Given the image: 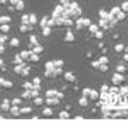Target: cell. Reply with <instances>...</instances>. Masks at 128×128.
<instances>
[{
	"instance_id": "42",
	"label": "cell",
	"mask_w": 128,
	"mask_h": 128,
	"mask_svg": "<svg viewBox=\"0 0 128 128\" xmlns=\"http://www.w3.org/2000/svg\"><path fill=\"white\" fill-rule=\"evenodd\" d=\"M30 41H31V46H37L38 43H37V38H36V36H31L30 37Z\"/></svg>"
},
{
	"instance_id": "53",
	"label": "cell",
	"mask_w": 128,
	"mask_h": 128,
	"mask_svg": "<svg viewBox=\"0 0 128 128\" xmlns=\"http://www.w3.org/2000/svg\"><path fill=\"white\" fill-rule=\"evenodd\" d=\"M4 52V44H0V53H3Z\"/></svg>"
},
{
	"instance_id": "22",
	"label": "cell",
	"mask_w": 128,
	"mask_h": 128,
	"mask_svg": "<svg viewBox=\"0 0 128 128\" xmlns=\"http://www.w3.org/2000/svg\"><path fill=\"white\" fill-rule=\"evenodd\" d=\"M97 62H99V65H108V62H109V59H108L106 56H102V58H100V59H99Z\"/></svg>"
},
{
	"instance_id": "31",
	"label": "cell",
	"mask_w": 128,
	"mask_h": 128,
	"mask_svg": "<svg viewBox=\"0 0 128 128\" xmlns=\"http://www.w3.org/2000/svg\"><path fill=\"white\" fill-rule=\"evenodd\" d=\"M16 10H24V2L22 0H19L16 3Z\"/></svg>"
},
{
	"instance_id": "37",
	"label": "cell",
	"mask_w": 128,
	"mask_h": 128,
	"mask_svg": "<svg viewBox=\"0 0 128 128\" xmlns=\"http://www.w3.org/2000/svg\"><path fill=\"white\" fill-rule=\"evenodd\" d=\"M30 30H31V25H24V24L21 25V31H22V32H28Z\"/></svg>"
},
{
	"instance_id": "52",
	"label": "cell",
	"mask_w": 128,
	"mask_h": 128,
	"mask_svg": "<svg viewBox=\"0 0 128 128\" xmlns=\"http://www.w3.org/2000/svg\"><path fill=\"white\" fill-rule=\"evenodd\" d=\"M18 2H19V0H10V4H12V6H16Z\"/></svg>"
},
{
	"instance_id": "20",
	"label": "cell",
	"mask_w": 128,
	"mask_h": 128,
	"mask_svg": "<svg viewBox=\"0 0 128 128\" xmlns=\"http://www.w3.org/2000/svg\"><path fill=\"white\" fill-rule=\"evenodd\" d=\"M9 110H10L12 115H19V108H18V106H10Z\"/></svg>"
},
{
	"instance_id": "19",
	"label": "cell",
	"mask_w": 128,
	"mask_h": 128,
	"mask_svg": "<svg viewBox=\"0 0 128 128\" xmlns=\"http://www.w3.org/2000/svg\"><path fill=\"white\" fill-rule=\"evenodd\" d=\"M9 30H10V26L8 25V24L0 25V31H2V32H4V34H6V32H9Z\"/></svg>"
},
{
	"instance_id": "45",
	"label": "cell",
	"mask_w": 128,
	"mask_h": 128,
	"mask_svg": "<svg viewBox=\"0 0 128 128\" xmlns=\"http://www.w3.org/2000/svg\"><path fill=\"white\" fill-rule=\"evenodd\" d=\"M119 9H121L122 12H127V10H128V2H124V3H122V6H121Z\"/></svg>"
},
{
	"instance_id": "3",
	"label": "cell",
	"mask_w": 128,
	"mask_h": 128,
	"mask_svg": "<svg viewBox=\"0 0 128 128\" xmlns=\"http://www.w3.org/2000/svg\"><path fill=\"white\" fill-rule=\"evenodd\" d=\"M112 81H114V84L118 86V84H121V82L124 81V75H122V74H115V75L112 77Z\"/></svg>"
},
{
	"instance_id": "39",
	"label": "cell",
	"mask_w": 128,
	"mask_h": 128,
	"mask_svg": "<svg viewBox=\"0 0 128 128\" xmlns=\"http://www.w3.org/2000/svg\"><path fill=\"white\" fill-rule=\"evenodd\" d=\"M22 68H24V64L16 65V66H15V72H16V74H21V72H22Z\"/></svg>"
},
{
	"instance_id": "44",
	"label": "cell",
	"mask_w": 128,
	"mask_h": 128,
	"mask_svg": "<svg viewBox=\"0 0 128 128\" xmlns=\"http://www.w3.org/2000/svg\"><path fill=\"white\" fill-rule=\"evenodd\" d=\"M54 25H56L54 19H53V18H49V21H47V26H49V28H52V26H54Z\"/></svg>"
},
{
	"instance_id": "11",
	"label": "cell",
	"mask_w": 128,
	"mask_h": 128,
	"mask_svg": "<svg viewBox=\"0 0 128 128\" xmlns=\"http://www.w3.org/2000/svg\"><path fill=\"white\" fill-rule=\"evenodd\" d=\"M0 22H2V25L3 24H8V22H10V16H4V15H0Z\"/></svg>"
},
{
	"instance_id": "6",
	"label": "cell",
	"mask_w": 128,
	"mask_h": 128,
	"mask_svg": "<svg viewBox=\"0 0 128 128\" xmlns=\"http://www.w3.org/2000/svg\"><path fill=\"white\" fill-rule=\"evenodd\" d=\"M46 103H47L49 106H56V104L59 103V99H56V97H47V99H46Z\"/></svg>"
},
{
	"instance_id": "47",
	"label": "cell",
	"mask_w": 128,
	"mask_h": 128,
	"mask_svg": "<svg viewBox=\"0 0 128 128\" xmlns=\"http://www.w3.org/2000/svg\"><path fill=\"white\" fill-rule=\"evenodd\" d=\"M21 102H22L21 99H13L12 102H10V104H12V106H18V104H21Z\"/></svg>"
},
{
	"instance_id": "24",
	"label": "cell",
	"mask_w": 128,
	"mask_h": 128,
	"mask_svg": "<svg viewBox=\"0 0 128 128\" xmlns=\"http://www.w3.org/2000/svg\"><path fill=\"white\" fill-rule=\"evenodd\" d=\"M21 21H22V24H24V25H30V18H28V15H22Z\"/></svg>"
},
{
	"instance_id": "2",
	"label": "cell",
	"mask_w": 128,
	"mask_h": 128,
	"mask_svg": "<svg viewBox=\"0 0 128 128\" xmlns=\"http://www.w3.org/2000/svg\"><path fill=\"white\" fill-rule=\"evenodd\" d=\"M53 71H54L53 62H46V75H47V77L53 75Z\"/></svg>"
},
{
	"instance_id": "23",
	"label": "cell",
	"mask_w": 128,
	"mask_h": 128,
	"mask_svg": "<svg viewBox=\"0 0 128 128\" xmlns=\"http://www.w3.org/2000/svg\"><path fill=\"white\" fill-rule=\"evenodd\" d=\"M109 94H114V96H119V88H116V87H112V88L108 91Z\"/></svg>"
},
{
	"instance_id": "9",
	"label": "cell",
	"mask_w": 128,
	"mask_h": 128,
	"mask_svg": "<svg viewBox=\"0 0 128 128\" xmlns=\"http://www.w3.org/2000/svg\"><path fill=\"white\" fill-rule=\"evenodd\" d=\"M90 97H91L93 100H97V99L100 97V93H99L97 90H91V93H90Z\"/></svg>"
},
{
	"instance_id": "18",
	"label": "cell",
	"mask_w": 128,
	"mask_h": 128,
	"mask_svg": "<svg viewBox=\"0 0 128 128\" xmlns=\"http://www.w3.org/2000/svg\"><path fill=\"white\" fill-rule=\"evenodd\" d=\"M99 25L102 26V28H110V26H109V22H108L106 19H100V21H99Z\"/></svg>"
},
{
	"instance_id": "32",
	"label": "cell",
	"mask_w": 128,
	"mask_h": 128,
	"mask_svg": "<svg viewBox=\"0 0 128 128\" xmlns=\"http://www.w3.org/2000/svg\"><path fill=\"white\" fill-rule=\"evenodd\" d=\"M124 71H125V66L124 65H118L116 66V74H122Z\"/></svg>"
},
{
	"instance_id": "21",
	"label": "cell",
	"mask_w": 128,
	"mask_h": 128,
	"mask_svg": "<svg viewBox=\"0 0 128 128\" xmlns=\"http://www.w3.org/2000/svg\"><path fill=\"white\" fill-rule=\"evenodd\" d=\"M59 118H60V119H68V118H71V116L68 114V110H62V112L59 114Z\"/></svg>"
},
{
	"instance_id": "34",
	"label": "cell",
	"mask_w": 128,
	"mask_h": 128,
	"mask_svg": "<svg viewBox=\"0 0 128 128\" xmlns=\"http://www.w3.org/2000/svg\"><path fill=\"white\" fill-rule=\"evenodd\" d=\"M52 114H53V110H52V108H46V109L43 110V115H46V116H50Z\"/></svg>"
},
{
	"instance_id": "54",
	"label": "cell",
	"mask_w": 128,
	"mask_h": 128,
	"mask_svg": "<svg viewBox=\"0 0 128 128\" xmlns=\"http://www.w3.org/2000/svg\"><path fill=\"white\" fill-rule=\"evenodd\" d=\"M0 68H3V71H4V62L0 59Z\"/></svg>"
},
{
	"instance_id": "15",
	"label": "cell",
	"mask_w": 128,
	"mask_h": 128,
	"mask_svg": "<svg viewBox=\"0 0 128 128\" xmlns=\"http://www.w3.org/2000/svg\"><path fill=\"white\" fill-rule=\"evenodd\" d=\"M56 96H58L56 90H47L46 91V97H56Z\"/></svg>"
},
{
	"instance_id": "46",
	"label": "cell",
	"mask_w": 128,
	"mask_h": 128,
	"mask_svg": "<svg viewBox=\"0 0 128 128\" xmlns=\"http://www.w3.org/2000/svg\"><path fill=\"white\" fill-rule=\"evenodd\" d=\"M34 104H37V106H40V104H43V99H41V97H36V99H34Z\"/></svg>"
},
{
	"instance_id": "5",
	"label": "cell",
	"mask_w": 128,
	"mask_h": 128,
	"mask_svg": "<svg viewBox=\"0 0 128 128\" xmlns=\"http://www.w3.org/2000/svg\"><path fill=\"white\" fill-rule=\"evenodd\" d=\"M0 109H2V110H4V112H6V110H9V109H10V102H9L8 99H4V100L2 102V104H0Z\"/></svg>"
},
{
	"instance_id": "38",
	"label": "cell",
	"mask_w": 128,
	"mask_h": 128,
	"mask_svg": "<svg viewBox=\"0 0 128 128\" xmlns=\"http://www.w3.org/2000/svg\"><path fill=\"white\" fill-rule=\"evenodd\" d=\"M93 36H94V37H96V38H103V31H100V30H99V31H96V32H94V34H93Z\"/></svg>"
},
{
	"instance_id": "13",
	"label": "cell",
	"mask_w": 128,
	"mask_h": 128,
	"mask_svg": "<svg viewBox=\"0 0 128 128\" xmlns=\"http://www.w3.org/2000/svg\"><path fill=\"white\" fill-rule=\"evenodd\" d=\"M32 53H36V54H38V53H41V52H43V46H41V44H37V46H34V47H32Z\"/></svg>"
},
{
	"instance_id": "30",
	"label": "cell",
	"mask_w": 128,
	"mask_h": 128,
	"mask_svg": "<svg viewBox=\"0 0 128 128\" xmlns=\"http://www.w3.org/2000/svg\"><path fill=\"white\" fill-rule=\"evenodd\" d=\"M90 93H91V88H84L82 90V97H90Z\"/></svg>"
},
{
	"instance_id": "29",
	"label": "cell",
	"mask_w": 128,
	"mask_h": 128,
	"mask_svg": "<svg viewBox=\"0 0 128 128\" xmlns=\"http://www.w3.org/2000/svg\"><path fill=\"white\" fill-rule=\"evenodd\" d=\"M50 32H52V28H49V26H44L43 28V36H50Z\"/></svg>"
},
{
	"instance_id": "41",
	"label": "cell",
	"mask_w": 128,
	"mask_h": 128,
	"mask_svg": "<svg viewBox=\"0 0 128 128\" xmlns=\"http://www.w3.org/2000/svg\"><path fill=\"white\" fill-rule=\"evenodd\" d=\"M31 112V108H22V109H19V115L21 114H30Z\"/></svg>"
},
{
	"instance_id": "33",
	"label": "cell",
	"mask_w": 128,
	"mask_h": 128,
	"mask_svg": "<svg viewBox=\"0 0 128 128\" xmlns=\"http://www.w3.org/2000/svg\"><path fill=\"white\" fill-rule=\"evenodd\" d=\"M53 66L54 68H62L64 66V60H54L53 62Z\"/></svg>"
},
{
	"instance_id": "25",
	"label": "cell",
	"mask_w": 128,
	"mask_h": 128,
	"mask_svg": "<svg viewBox=\"0 0 128 128\" xmlns=\"http://www.w3.org/2000/svg\"><path fill=\"white\" fill-rule=\"evenodd\" d=\"M80 106H82V108H86V106H87V104H88V100H87V99H86V97H81V99H80Z\"/></svg>"
},
{
	"instance_id": "50",
	"label": "cell",
	"mask_w": 128,
	"mask_h": 128,
	"mask_svg": "<svg viewBox=\"0 0 128 128\" xmlns=\"http://www.w3.org/2000/svg\"><path fill=\"white\" fill-rule=\"evenodd\" d=\"M91 66H93V68H99V62H97V60L91 62Z\"/></svg>"
},
{
	"instance_id": "7",
	"label": "cell",
	"mask_w": 128,
	"mask_h": 128,
	"mask_svg": "<svg viewBox=\"0 0 128 128\" xmlns=\"http://www.w3.org/2000/svg\"><path fill=\"white\" fill-rule=\"evenodd\" d=\"M0 86H3V87H6V88H12V81H8V80H3V78H0Z\"/></svg>"
},
{
	"instance_id": "27",
	"label": "cell",
	"mask_w": 128,
	"mask_h": 128,
	"mask_svg": "<svg viewBox=\"0 0 128 128\" xmlns=\"http://www.w3.org/2000/svg\"><path fill=\"white\" fill-rule=\"evenodd\" d=\"M88 30H90V32H91V34H94L96 31H99V26L94 25V24H91V25L88 26Z\"/></svg>"
},
{
	"instance_id": "4",
	"label": "cell",
	"mask_w": 128,
	"mask_h": 128,
	"mask_svg": "<svg viewBox=\"0 0 128 128\" xmlns=\"http://www.w3.org/2000/svg\"><path fill=\"white\" fill-rule=\"evenodd\" d=\"M64 78L66 81H69V82H75V81H77V78H75V75H74L72 72H65Z\"/></svg>"
},
{
	"instance_id": "55",
	"label": "cell",
	"mask_w": 128,
	"mask_h": 128,
	"mask_svg": "<svg viewBox=\"0 0 128 128\" xmlns=\"http://www.w3.org/2000/svg\"><path fill=\"white\" fill-rule=\"evenodd\" d=\"M3 118H4V116H2V115H0V119H3Z\"/></svg>"
},
{
	"instance_id": "1",
	"label": "cell",
	"mask_w": 128,
	"mask_h": 128,
	"mask_svg": "<svg viewBox=\"0 0 128 128\" xmlns=\"http://www.w3.org/2000/svg\"><path fill=\"white\" fill-rule=\"evenodd\" d=\"M75 26H77L78 30H81V28H84V26H90L91 25V21H90L88 18H78L77 22H74Z\"/></svg>"
},
{
	"instance_id": "40",
	"label": "cell",
	"mask_w": 128,
	"mask_h": 128,
	"mask_svg": "<svg viewBox=\"0 0 128 128\" xmlns=\"http://www.w3.org/2000/svg\"><path fill=\"white\" fill-rule=\"evenodd\" d=\"M24 88H25V90H30V91H31V90L34 88V86H32L31 82H24Z\"/></svg>"
},
{
	"instance_id": "35",
	"label": "cell",
	"mask_w": 128,
	"mask_h": 128,
	"mask_svg": "<svg viewBox=\"0 0 128 128\" xmlns=\"http://www.w3.org/2000/svg\"><path fill=\"white\" fill-rule=\"evenodd\" d=\"M10 46H12V47H18V46H19V40L18 38H12L10 40Z\"/></svg>"
},
{
	"instance_id": "17",
	"label": "cell",
	"mask_w": 128,
	"mask_h": 128,
	"mask_svg": "<svg viewBox=\"0 0 128 128\" xmlns=\"http://www.w3.org/2000/svg\"><path fill=\"white\" fill-rule=\"evenodd\" d=\"M28 59H30V60H32V62H38V60H40V56L31 52V54H30V58H28Z\"/></svg>"
},
{
	"instance_id": "43",
	"label": "cell",
	"mask_w": 128,
	"mask_h": 128,
	"mask_svg": "<svg viewBox=\"0 0 128 128\" xmlns=\"http://www.w3.org/2000/svg\"><path fill=\"white\" fill-rule=\"evenodd\" d=\"M13 62H15V65H22V59L19 58V54H18V56H15V59H13Z\"/></svg>"
},
{
	"instance_id": "48",
	"label": "cell",
	"mask_w": 128,
	"mask_h": 128,
	"mask_svg": "<svg viewBox=\"0 0 128 128\" xmlns=\"http://www.w3.org/2000/svg\"><path fill=\"white\" fill-rule=\"evenodd\" d=\"M109 68H108V65H99V71L100 72H106Z\"/></svg>"
},
{
	"instance_id": "16",
	"label": "cell",
	"mask_w": 128,
	"mask_h": 128,
	"mask_svg": "<svg viewBox=\"0 0 128 128\" xmlns=\"http://www.w3.org/2000/svg\"><path fill=\"white\" fill-rule=\"evenodd\" d=\"M30 72H31V68H30V66H25V65H24V68H22V72H21V75L26 77V75H30Z\"/></svg>"
},
{
	"instance_id": "28",
	"label": "cell",
	"mask_w": 128,
	"mask_h": 128,
	"mask_svg": "<svg viewBox=\"0 0 128 128\" xmlns=\"http://www.w3.org/2000/svg\"><path fill=\"white\" fill-rule=\"evenodd\" d=\"M122 50H125V46H124V44H116V46H115V52L121 53Z\"/></svg>"
},
{
	"instance_id": "10",
	"label": "cell",
	"mask_w": 128,
	"mask_h": 128,
	"mask_svg": "<svg viewBox=\"0 0 128 128\" xmlns=\"http://www.w3.org/2000/svg\"><path fill=\"white\" fill-rule=\"evenodd\" d=\"M30 54H31V50H24V52H21L19 58L24 60V59H28V58H30Z\"/></svg>"
},
{
	"instance_id": "26",
	"label": "cell",
	"mask_w": 128,
	"mask_h": 128,
	"mask_svg": "<svg viewBox=\"0 0 128 128\" xmlns=\"http://www.w3.org/2000/svg\"><path fill=\"white\" fill-rule=\"evenodd\" d=\"M47 21H49V16H44V18L41 19V22H40V26H41V28L47 26Z\"/></svg>"
},
{
	"instance_id": "14",
	"label": "cell",
	"mask_w": 128,
	"mask_h": 128,
	"mask_svg": "<svg viewBox=\"0 0 128 128\" xmlns=\"http://www.w3.org/2000/svg\"><path fill=\"white\" fill-rule=\"evenodd\" d=\"M36 88H40V84H41V80H40V77H36L34 80H32V82H31Z\"/></svg>"
},
{
	"instance_id": "51",
	"label": "cell",
	"mask_w": 128,
	"mask_h": 128,
	"mask_svg": "<svg viewBox=\"0 0 128 128\" xmlns=\"http://www.w3.org/2000/svg\"><path fill=\"white\" fill-rule=\"evenodd\" d=\"M108 91H109L108 86H103V87H102V93H108Z\"/></svg>"
},
{
	"instance_id": "8",
	"label": "cell",
	"mask_w": 128,
	"mask_h": 128,
	"mask_svg": "<svg viewBox=\"0 0 128 128\" xmlns=\"http://www.w3.org/2000/svg\"><path fill=\"white\" fill-rule=\"evenodd\" d=\"M28 18H30V25H36L38 21H37V16L34 15V13H31V15H28Z\"/></svg>"
},
{
	"instance_id": "49",
	"label": "cell",
	"mask_w": 128,
	"mask_h": 128,
	"mask_svg": "<svg viewBox=\"0 0 128 128\" xmlns=\"http://www.w3.org/2000/svg\"><path fill=\"white\" fill-rule=\"evenodd\" d=\"M30 93H31L30 90H25V91L22 93V99H30Z\"/></svg>"
},
{
	"instance_id": "12",
	"label": "cell",
	"mask_w": 128,
	"mask_h": 128,
	"mask_svg": "<svg viewBox=\"0 0 128 128\" xmlns=\"http://www.w3.org/2000/svg\"><path fill=\"white\" fill-rule=\"evenodd\" d=\"M74 40H75V36H74L71 31H68L66 36H65V41H74Z\"/></svg>"
},
{
	"instance_id": "36",
	"label": "cell",
	"mask_w": 128,
	"mask_h": 128,
	"mask_svg": "<svg viewBox=\"0 0 128 128\" xmlns=\"http://www.w3.org/2000/svg\"><path fill=\"white\" fill-rule=\"evenodd\" d=\"M99 15H100V18H102V19H106V21H108V16H109V15H108V12H106V10H100V12H99Z\"/></svg>"
}]
</instances>
